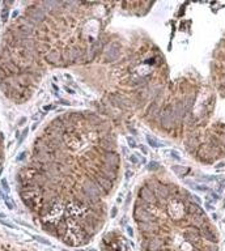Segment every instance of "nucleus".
I'll return each mask as SVG.
<instances>
[{"label":"nucleus","mask_w":225,"mask_h":251,"mask_svg":"<svg viewBox=\"0 0 225 251\" xmlns=\"http://www.w3.org/2000/svg\"><path fill=\"white\" fill-rule=\"evenodd\" d=\"M165 153H166V154H170V156H173L172 158H175V160H178V161L181 160V154H179L178 152H175V150H166Z\"/></svg>","instance_id":"1"},{"label":"nucleus","mask_w":225,"mask_h":251,"mask_svg":"<svg viewBox=\"0 0 225 251\" xmlns=\"http://www.w3.org/2000/svg\"><path fill=\"white\" fill-rule=\"evenodd\" d=\"M147 140H148V143H149L152 146H161V145H162L161 143H158L156 139H152L150 136H148V137H147Z\"/></svg>","instance_id":"2"},{"label":"nucleus","mask_w":225,"mask_h":251,"mask_svg":"<svg viewBox=\"0 0 225 251\" xmlns=\"http://www.w3.org/2000/svg\"><path fill=\"white\" fill-rule=\"evenodd\" d=\"M173 170L177 173V174H183L186 171V168H182V166H173Z\"/></svg>","instance_id":"3"},{"label":"nucleus","mask_w":225,"mask_h":251,"mask_svg":"<svg viewBox=\"0 0 225 251\" xmlns=\"http://www.w3.org/2000/svg\"><path fill=\"white\" fill-rule=\"evenodd\" d=\"M127 141H128V144H130V146H132V148H135V146H136V143H135V140H132L130 136L127 137Z\"/></svg>","instance_id":"4"},{"label":"nucleus","mask_w":225,"mask_h":251,"mask_svg":"<svg viewBox=\"0 0 225 251\" xmlns=\"http://www.w3.org/2000/svg\"><path fill=\"white\" fill-rule=\"evenodd\" d=\"M140 149H141V152H143L144 154H148V150H147V148H145L144 145H140Z\"/></svg>","instance_id":"5"},{"label":"nucleus","mask_w":225,"mask_h":251,"mask_svg":"<svg viewBox=\"0 0 225 251\" xmlns=\"http://www.w3.org/2000/svg\"><path fill=\"white\" fill-rule=\"evenodd\" d=\"M131 161L135 162V164H138V158H136V156H131Z\"/></svg>","instance_id":"6"},{"label":"nucleus","mask_w":225,"mask_h":251,"mask_svg":"<svg viewBox=\"0 0 225 251\" xmlns=\"http://www.w3.org/2000/svg\"><path fill=\"white\" fill-rule=\"evenodd\" d=\"M115 215H116V209H114V211L111 212V216H112V217H114Z\"/></svg>","instance_id":"7"}]
</instances>
